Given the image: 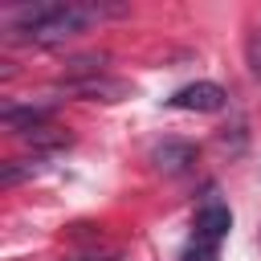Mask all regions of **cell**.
Returning a JSON list of instances; mask_svg holds the SVG:
<instances>
[{
  "label": "cell",
  "mask_w": 261,
  "mask_h": 261,
  "mask_svg": "<svg viewBox=\"0 0 261 261\" xmlns=\"http://www.w3.org/2000/svg\"><path fill=\"white\" fill-rule=\"evenodd\" d=\"M122 12V4H86V0H41L12 12V33L33 45H65L90 20Z\"/></svg>",
  "instance_id": "cell-1"
},
{
  "label": "cell",
  "mask_w": 261,
  "mask_h": 261,
  "mask_svg": "<svg viewBox=\"0 0 261 261\" xmlns=\"http://www.w3.org/2000/svg\"><path fill=\"white\" fill-rule=\"evenodd\" d=\"M167 106H171V110H196V114H212V110H220V106H224V90H220L216 82H192V86L175 90V94L167 98Z\"/></svg>",
  "instance_id": "cell-4"
},
{
  "label": "cell",
  "mask_w": 261,
  "mask_h": 261,
  "mask_svg": "<svg viewBox=\"0 0 261 261\" xmlns=\"http://www.w3.org/2000/svg\"><path fill=\"white\" fill-rule=\"evenodd\" d=\"M245 57H249L253 73L261 77V29H253V33H249V41H245Z\"/></svg>",
  "instance_id": "cell-7"
},
{
  "label": "cell",
  "mask_w": 261,
  "mask_h": 261,
  "mask_svg": "<svg viewBox=\"0 0 261 261\" xmlns=\"http://www.w3.org/2000/svg\"><path fill=\"white\" fill-rule=\"evenodd\" d=\"M228 228H232V212H228V204H220V196L208 192L204 204L196 208L192 241L184 245L179 261H216V257H220V241L228 237Z\"/></svg>",
  "instance_id": "cell-2"
},
{
  "label": "cell",
  "mask_w": 261,
  "mask_h": 261,
  "mask_svg": "<svg viewBox=\"0 0 261 261\" xmlns=\"http://www.w3.org/2000/svg\"><path fill=\"white\" fill-rule=\"evenodd\" d=\"M33 151H61V147H69L73 139H69V130H61V126H53V122H41V126H33V130H24L20 135Z\"/></svg>",
  "instance_id": "cell-6"
},
{
  "label": "cell",
  "mask_w": 261,
  "mask_h": 261,
  "mask_svg": "<svg viewBox=\"0 0 261 261\" xmlns=\"http://www.w3.org/2000/svg\"><path fill=\"white\" fill-rule=\"evenodd\" d=\"M73 261H118V257H73Z\"/></svg>",
  "instance_id": "cell-8"
},
{
  "label": "cell",
  "mask_w": 261,
  "mask_h": 261,
  "mask_svg": "<svg viewBox=\"0 0 261 261\" xmlns=\"http://www.w3.org/2000/svg\"><path fill=\"white\" fill-rule=\"evenodd\" d=\"M61 86H65L69 94H77V98H90V102H122V98L135 94L126 82L110 77L106 69H102V73H82V77H61Z\"/></svg>",
  "instance_id": "cell-3"
},
{
  "label": "cell",
  "mask_w": 261,
  "mask_h": 261,
  "mask_svg": "<svg viewBox=\"0 0 261 261\" xmlns=\"http://www.w3.org/2000/svg\"><path fill=\"white\" fill-rule=\"evenodd\" d=\"M151 159H155V167H159V171L175 175V171H184V167L196 159V151H192V143H163V147H155V151H151Z\"/></svg>",
  "instance_id": "cell-5"
}]
</instances>
